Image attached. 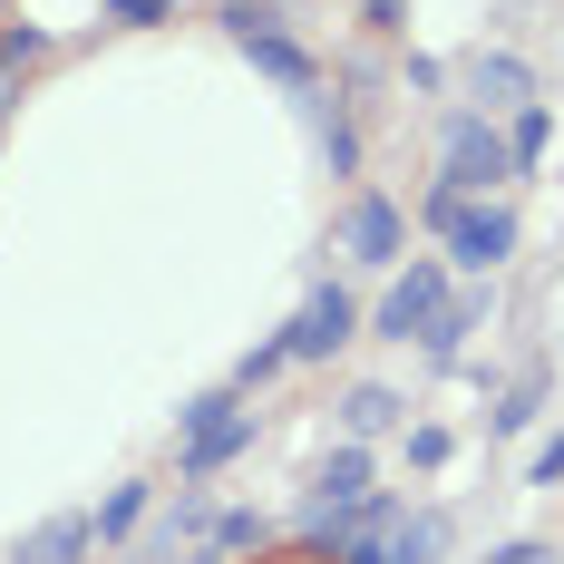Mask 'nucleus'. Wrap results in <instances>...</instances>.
<instances>
[{
    "instance_id": "obj_1",
    "label": "nucleus",
    "mask_w": 564,
    "mask_h": 564,
    "mask_svg": "<svg viewBox=\"0 0 564 564\" xmlns=\"http://www.w3.org/2000/svg\"><path fill=\"white\" fill-rule=\"evenodd\" d=\"M243 448H253V409H234L225 390L185 409V487H205V477H215V467H234Z\"/></svg>"
},
{
    "instance_id": "obj_2",
    "label": "nucleus",
    "mask_w": 564,
    "mask_h": 564,
    "mask_svg": "<svg viewBox=\"0 0 564 564\" xmlns=\"http://www.w3.org/2000/svg\"><path fill=\"white\" fill-rule=\"evenodd\" d=\"M497 175H516L507 137H497L487 117H448V137H438V185H457V195H487Z\"/></svg>"
},
{
    "instance_id": "obj_3",
    "label": "nucleus",
    "mask_w": 564,
    "mask_h": 564,
    "mask_svg": "<svg viewBox=\"0 0 564 564\" xmlns=\"http://www.w3.org/2000/svg\"><path fill=\"white\" fill-rule=\"evenodd\" d=\"M225 30H234V50L253 58L263 78H282V88H312V50H292V40H282L263 0H243V10H225Z\"/></svg>"
},
{
    "instance_id": "obj_4",
    "label": "nucleus",
    "mask_w": 564,
    "mask_h": 564,
    "mask_svg": "<svg viewBox=\"0 0 564 564\" xmlns=\"http://www.w3.org/2000/svg\"><path fill=\"white\" fill-rule=\"evenodd\" d=\"M438 312H448V273H438V263H409V273L390 282V302H380V332L390 340H429Z\"/></svg>"
},
{
    "instance_id": "obj_5",
    "label": "nucleus",
    "mask_w": 564,
    "mask_h": 564,
    "mask_svg": "<svg viewBox=\"0 0 564 564\" xmlns=\"http://www.w3.org/2000/svg\"><path fill=\"white\" fill-rule=\"evenodd\" d=\"M350 322H360V312H350V292H340V282H322V292H312V302L292 312L282 350H292V360H332L340 340H350Z\"/></svg>"
},
{
    "instance_id": "obj_6",
    "label": "nucleus",
    "mask_w": 564,
    "mask_h": 564,
    "mask_svg": "<svg viewBox=\"0 0 564 564\" xmlns=\"http://www.w3.org/2000/svg\"><path fill=\"white\" fill-rule=\"evenodd\" d=\"M340 253L370 263V273H390V263H399V205H390V195H350V215H340Z\"/></svg>"
},
{
    "instance_id": "obj_7",
    "label": "nucleus",
    "mask_w": 564,
    "mask_h": 564,
    "mask_svg": "<svg viewBox=\"0 0 564 564\" xmlns=\"http://www.w3.org/2000/svg\"><path fill=\"white\" fill-rule=\"evenodd\" d=\"M448 253L467 263V273H497V263L516 253V215L507 205H467V215L448 225Z\"/></svg>"
},
{
    "instance_id": "obj_8",
    "label": "nucleus",
    "mask_w": 564,
    "mask_h": 564,
    "mask_svg": "<svg viewBox=\"0 0 564 564\" xmlns=\"http://www.w3.org/2000/svg\"><path fill=\"white\" fill-rule=\"evenodd\" d=\"M88 545H98L88 516H40V525L20 535V555H10V564H88Z\"/></svg>"
},
{
    "instance_id": "obj_9",
    "label": "nucleus",
    "mask_w": 564,
    "mask_h": 564,
    "mask_svg": "<svg viewBox=\"0 0 564 564\" xmlns=\"http://www.w3.org/2000/svg\"><path fill=\"white\" fill-rule=\"evenodd\" d=\"M467 88H477L487 108H535V78H525V58H507V50L467 58Z\"/></svg>"
},
{
    "instance_id": "obj_10",
    "label": "nucleus",
    "mask_w": 564,
    "mask_h": 564,
    "mask_svg": "<svg viewBox=\"0 0 564 564\" xmlns=\"http://www.w3.org/2000/svg\"><path fill=\"white\" fill-rule=\"evenodd\" d=\"M360 497H370V457L360 448H332V467H322V477H312V497H302V507H360Z\"/></svg>"
},
{
    "instance_id": "obj_11",
    "label": "nucleus",
    "mask_w": 564,
    "mask_h": 564,
    "mask_svg": "<svg viewBox=\"0 0 564 564\" xmlns=\"http://www.w3.org/2000/svg\"><path fill=\"white\" fill-rule=\"evenodd\" d=\"M438 555H448V516L419 507V516H399V525H390V564H438Z\"/></svg>"
},
{
    "instance_id": "obj_12",
    "label": "nucleus",
    "mask_w": 564,
    "mask_h": 564,
    "mask_svg": "<svg viewBox=\"0 0 564 564\" xmlns=\"http://www.w3.org/2000/svg\"><path fill=\"white\" fill-rule=\"evenodd\" d=\"M340 429H350V448H360V438H380V429H399V399L380 390V380H360V390L340 399Z\"/></svg>"
},
{
    "instance_id": "obj_13",
    "label": "nucleus",
    "mask_w": 564,
    "mask_h": 564,
    "mask_svg": "<svg viewBox=\"0 0 564 564\" xmlns=\"http://www.w3.org/2000/svg\"><path fill=\"white\" fill-rule=\"evenodd\" d=\"M477 322H487V302H448V312H438V322H429V340H419V350H429V360H457V350H467V332H477Z\"/></svg>"
},
{
    "instance_id": "obj_14",
    "label": "nucleus",
    "mask_w": 564,
    "mask_h": 564,
    "mask_svg": "<svg viewBox=\"0 0 564 564\" xmlns=\"http://www.w3.org/2000/svg\"><path fill=\"white\" fill-rule=\"evenodd\" d=\"M545 137H555V117H545V108H516V127H507V156H516V166H535V156H545Z\"/></svg>"
},
{
    "instance_id": "obj_15",
    "label": "nucleus",
    "mask_w": 564,
    "mask_h": 564,
    "mask_svg": "<svg viewBox=\"0 0 564 564\" xmlns=\"http://www.w3.org/2000/svg\"><path fill=\"white\" fill-rule=\"evenodd\" d=\"M137 516H147V487H117L98 507V535H137Z\"/></svg>"
},
{
    "instance_id": "obj_16",
    "label": "nucleus",
    "mask_w": 564,
    "mask_h": 564,
    "mask_svg": "<svg viewBox=\"0 0 564 564\" xmlns=\"http://www.w3.org/2000/svg\"><path fill=\"white\" fill-rule=\"evenodd\" d=\"M282 360H292V350H282V340H263V350H243V360H234V390H253V380H273Z\"/></svg>"
},
{
    "instance_id": "obj_17",
    "label": "nucleus",
    "mask_w": 564,
    "mask_h": 564,
    "mask_svg": "<svg viewBox=\"0 0 564 564\" xmlns=\"http://www.w3.org/2000/svg\"><path fill=\"white\" fill-rule=\"evenodd\" d=\"M50 50V40H40V30H0V78H20V68H30V58Z\"/></svg>"
},
{
    "instance_id": "obj_18",
    "label": "nucleus",
    "mask_w": 564,
    "mask_h": 564,
    "mask_svg": "<svg viewBox=\"0 0 564 564\" xmlns=\"http://www.w3.org/2000/svg\"><path fill=\"white\" fill-rule=\"evenodd\" d=\"M166 10H175V0H108V20H117V30H156Z\"/></svg>"
},
{
    "instance_id": "obj_19",
    "label": "nucleus",
    "mask_w": 564,
    "mask_h": 564,
    "mask_svg": "<svg viewBox=\"0 0 564 564\" xmlns=\"http://www.w3.org/2000/svg\"><path fill=\"white\" fill-rule=\"evenodd\" d=\"M535 399H545V380H516L507 409H497V429H525V419H535Z\"/></svg>"
},
{
    "instance_id": "obj_20",
    "label": "nucleus",
    "mask_w": 564,
    "mask_h": 564,
    "mask_svg": "<svg viewBox=\"0 0 564 564\" xmlns=\"http://www.w3.org/2000/svg\"><path fill=\"white\" fill-rule=\"evenodd\" d=\"M409 467H448V429H409Z\"/></svg>"
},
{
    "instance_id": "obj_21",
    "label": "nucleus",
    "mask_w": 564,
    "mask_h": 564,
    "mask_svg": "<svg viewBox=\"0 0 564 564\" xmlns=\"http://www.w3.org/2000/svg\"><path fill=\"white\" fill-rule=\"evenodd\" d=\"M535 487H564V438H545V448H535Z\"/></svg>"
},
{
    "instance_id": "obj_22",
    "label": "nucleus",
    "mask_w": 564,
    "mask_h": 564,
    "mask_svg": "<svg viewBox=\"0 0 564 564\" xmlns=\"http://www.w3.org/2000/svg\"><path fill=\"white\" fill-rule=\"evenodd\" d=\"M340 564H390V545H380V535H350V545H340Z\"/></svg>"
},
{
    "instance_id": "obj_23",
    "label": "nucleus",
    "mask_w": 564,
    "mask_h": 564,
    "mask_svg": "<svg viewBox=\"0 0 564 564\" xmlns=\"http://www.w3.org/2000/svg\"><path fill=\"white\" fill-rule=\"evenodd\" d=\"M497 564H555V545H497Z\"/></svg>"
}]
</instances>
